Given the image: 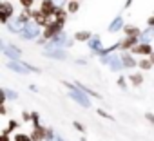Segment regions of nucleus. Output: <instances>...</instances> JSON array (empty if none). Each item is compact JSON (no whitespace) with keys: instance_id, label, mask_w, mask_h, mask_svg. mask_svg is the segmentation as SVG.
<instances>
[{"instance_id":"nucleus-1","label":"nucleus","mask_w":154,"mask_h":141,"mask_svg":"<svg viewBox=\"0 0 154 141\" xmlns=\"http://www.w3.org/2000/svg\"><path fill=\"white\" fill-rule=\"evenodd\" d=\"M63 85L69 89V96L78 103V105H82L84 109H89L91 107V100L87 98V92L82 89V87H78V85H72V83H69V82H63Z\"/></svg>"},{"instance_id":"nucleus-2","label":"nucleus","mask_w":154,"mask_h":141,"mask_svg":"<svg viewBox=\"0 0 154 141\" xmlns=\"http://www.w3.org/2000/svg\"><path fill=\"white\" fill-rule=\"evenodd\" d=\"M63 24H65V22H60V20L49 22V24L44 27V34H42V38L38 40V44H40V45H45L51 38H54L56 34H60V33L63 31Z\"/></svg>"},{"instance_id":"nucleus-3","label":"nucleus","mask_w":154,"mask_h":141,"mask_svg":"<svg viewBox=\"0 0 154 141\" xmlns=\"http://www.w3.org/2000/svg\"><path fill=\"white\" fill-rule=\"evenodd\" d=\"M100 60H102V63L103 65H109L111 67V70L112 73H116V70H122V69H125V65H123V62H122V54H107V56H100Z\"/></svg>"},{"instance_id":"nucleus-4","label":"nucleus","mask_w":154,"mask_h":141,"mask_svg":"<svg viewBox=\"0 0 154 141\" xmlns=\"http://www.w3.org/2000/svg\"><path fill=\"white\" fill-rule=\"evenodd\" d=\"M40 27H42V26H38L36 22H31V20H29V22L24 26L20 36H22L24 40H35V38L40 36Z\"/></svg>"},{"instance_id":"nucleus-5","label":"nucleus","mask_w":154,"mask_h":141,"mask_svg":"<svg viewBox=\"0 0 154 141\" xmlns=\"http://www.w3.org/2000/svg\"><path fill=\"white\" fill-rule=\"evenodd\" d=\"M0 13H2V24L6 26L15 16V6L11 4V0H2L0 2Z\"/></svg>"},{"instance_id":"nucleus-6","label":"nucleus","mask_w":154,"mask_h":141,"mask_svg":"<svg viewBox=\"0 0 154 141\" xmlns=\"http://www.w3.org/2000/svg\"><path fill=\"white\" fill-rule=\"evenodd\" d=\"M67 42H69V38H67V34L62 31L60 34H56L54 38H51L44 47H45L47 51H49V49H58V47H63V49H65V47H67Z\"/></svg>"},{"instance_id":"nucleus-7","label":"nucleus","mask_w":154,"mask_h":141,"mask_svg":"<svg viewBox=\"0 0 154 141\" xmlns=\"http://www.w3.org/2000/svg\"><path fill=\"white\" fill-rule=\"evenodd\" d=\"M0 49H2V52L9 58V60H20V49L18 47H15V45H8L4 40L0 42Z\"/></svg>"},{"instance_id":"nucleus-8","label":"nucleus","mask_w":154,"mask_h":141,"mask_svg":"<svg viewBox=\"0 0 154 141\" xmlns=\"http://www.w3.org/2000/svg\"><path fill=\"white\" fill-rule=\"evenodd\" d=\"M131 52H132V54H141V56H150L154 51H152V45H150L149 42H140L138 45H134V47L131 49Z\"/></svg>"},{"instance_id":"nucleus-9","label":"nucleus","mask_w":154,"mask_h":141,"mask_svg":"<svg viewBox=\"0 0 154 141\" xmlns=\"http://www.w3.org/2000/svg\"><path fill=\"white\" fill-rule=\"evenodd\" d=\"M31 137H33V141H45V137H47V128H45L44 125H33Z\"/></svg>"},{"instance_id":"nucleus-10","label":"nucleus","mask_w":154,"mask_h":141,"mask_svg":"<svg viewBox=\"0 0 154 141\" xmlns=\"http://www.w3.org/2000/svg\"><path fill=\"white\" fill-rule=\"evenodd\" d=\"M45 58H51V60H67V52L63 47H58V49H49L44 52Z\"/></svg>"},{"instance_id":"nucleus-11","label":"nucleus","mask_w":154,"mask_h":141,"mask_svg":"<svg viewBox=\"0 0 154 141\" xmlns=\"http://www.w3.org/2000/svg\"><path fill=\"white\" fill-rule=\"evenodd\" d=\"M138 44H140V36H125L120 42V51H131Z\"/></svg>"},{"instance_id":"nucleus-12","label":"nucleus","mask_w":154,"mask_h":141,"mask_svg":"<svg viewBox=\"0 0 154 141\" xmlns=\"http://www.w3.org/2000/svg\"><path fill=\"white\" fill-rule=\"evenodd\" d=\"M33 22H36L38 26H42V27H45L49 22H51V18L42 11V9H35L33 11Z\"/></svg>"},{"instance_id":"nucleus-13","label":"nucleus","mask_w":154,"mask_h":141,"mask_svg":"<svg viewBox=\"0 0 154 141\" xmlns=\"http://www.w3.org/2000/svg\"><path fill=\"white\" fill-rule=\"evenodd\" d=\"M40 9H42L49 18H53V15H54V11H56V4L53 2V0H42V2H40Z\"/></svg>"},{"instance_id":"nucleus-14","label":"nucleus","mask_w":154,"mask_h":141,"mask_svg":"<svg viewBox=\"0 0 154 141\" xmlns=\"http://www.w3.org/2000/svg\"><path fill=\"white\" fill-rule=\"evenodd\" d=\"M122 62H123L125 69L138 67V62L134 60V56H132V52H131V51H123V52H122Z\"/></svg>"},{"instance_id":"nucleus-15","label":"nucleus","mask_w":154,"mask_h":141,"mask_svg":"<svg viewBox=\"0 0 154 141\" xmlns=\"http://www.w3.org/2000/svg\"><path fill=\"white\" fill-rule=\"evenodd\" d=\"M87 45H89V49H91L94 54H100V51L103 49V45H102V38H100V36H94V34H93V38L87 42Z\"/></svg>"},{"instance_id":"nucleus-16","label":"nucleus","mask_w":154,"mask_h":141,"mask_svg":"<svg viewBox=\"0 0 154 141\" xmlns=\"http://www.w3.org/2000/svg\"><path fill=\"white\" fill-rule=\"evenodd\" d=\"M72 38H74L76 42H89V40L93 38V33H91V31H76V33L72 34Z\"/></svg>"},{"instance_id":"nucleus-17","label":"nucleus","mask_w":154,"mask_h":141,"mask_svg":"<svg viewBox=\"0 0 154 141\" xmlns=\"http://www.w3.org/2000/svg\"><path fill=\"white\" fill-rule=\"evenodd\" d=\"M123 27H125L123 18H122V16H116V18L111 22V26H109V33H116V31H120V29H123Z\"/></svg>"},{"instance_id":"nucleus-18","label":"nucleus","mask_w":154,"mask_h":141,"mask_svg":"<svg viewBox=\"0 0 154 141\" xmlns=\"http://www.w3.org/2000/svg\"><path fill=\"white\" fill-rule=\"evenodd\" d=\"M67 15H69V11H67V9H63L62 6H56V11H54L53 18H54V20H60V22H65Z\"/></svg>"},{"instance_id":"nucleus-19","label":"nucleus","mask_w":154,"mask_h":141,"mask_svg":"<svg viewBox=\"0 0 154 141\" xmlns=\"http://www.w3.org/2000/svg\"><path fill=\"white\" fill-rule=\"evenodd\" d=\"M129 82H131L132 87H140V85L143 83V76H141V73H131V74H129Z\"/></svg>"},{"instance_id":"nucleus-20","label":"nucleus","mask_w":154,"mask_h":141,"mask_svg":"<svg viewBox=\"0 0 154 141\" xmlns=\"http://www.w3.org/2000/svg\"><path fill=\"white\" fill-rule=\"evenodd\" d=\"M65 9L69 11V15L78 13V9H80V0H67V6H65Z\"/></svg>"},{"instance_id":"nucleus-21","label":"nucleus","mask_w":154,"mask_h":141,"mask_svg":"<svg viewBox=\"0 0 154 141\" xmlns=\"http://www.w3.org/2000/svg\"><path fill=\"white\" fill-rule=\"evenodd\" d=\"M152 36H154V27H150V26H147V29H145V31H141V36H140V42H149V44H150V40H152Z\"/></svg>"},{"instance_id":"nucleus-22","label":"nucleus","mask_w":154,"mask_h":141,"mask_svg":"<svg viewBox=\"0 0 154 141\" xmlns=\"http://www.w3.org/2000/svg\"><path fill=\"white\" fill-rule=\"evenodd\" d=\"M17 18H18L20 22L27 24V22L33 18V11H31V9H22V13H18V15H17Z\"/></svg>"},{"instance_id":"nucleus-23","label":"nucleus","mask_w":154,"mask_h":141,"mask_svg":"<svg viewBox=\"0 0 154 141\" xmlns=\"http://www.w3.org/2000/svg\"><path fill=\"white\" fill-rule=\"evenodd\" d=\"M123 31H125V34H127V36H141V31H140L136 26H129V24H125Z\"/></svg>"},{"instance_id":"nucleus-24","label":"nucleus","mask_w":154,"mask_h":141,"mask_svg":"<svg viewBox=\"0 0 154 141\" xmlns=\"http://www.w3.org/2000/svg\"><path fill=\"white\" fill-rule=\"evenodd\" d=\"M2 94H4V101L6 100H17L18 98V92L17 91H11L8 87H2Z\"/></svg>"},{"instance_id":"nucleus-25","label":"nucleus","mask_w":154,"mask_h":141,"mask_svg":"<svg viewBox=\"0 0 154 141\" xmlns=\"http://www.w3.org/2000/svg\"><path fill=\"white\" fill-rule=\"evenodd\" d=\"M138 67H140L141 70H149V69H152V67H154V63H152V60H150V58H143V60H140V62H138Z\"/></svg>"},{"instance_id":"nucleus-26","label":"nucleus","mask_w":154,"mask_h":141,"mask_svg":"<svg viewBox=\"0 0 154 141\" xmlns=\"http://www.w3.org/2000/svg\"><path fill=\"white\" fill-rule=\"evenodd\" d=\"M18 127H20V125H18V121H17V119H9L8 127H6V128H4L2 132H4V134H11V132H13L15 128H18Z\"/></svg>"},{"instance_id":"nucleus-27","label":"nucleus","mask_w":154,"mask_h":141,"mask_svg":"<svg viewBox=\"0 0 154 141\" xmlns=\"http://www.w3.org/2000/svg\"><path fill=\"white\" fill-rule=\"evenodd\" d=\"M13 141H33V137H31V134H22V132H18V134H15Z\"/></svg>"},{"instance_id":"nucleus-28","label":"nucleus","mask_w":154,"mask_h":141,"mask_svg":"<svg viewBox=\"0 0 154 141\" xmlns=\"http://www.w3.org/2000/svg\"><path fill=\"white\" fill-rule=\"evenodd\" d=\"M22 9H33V4H35V0H18Z\"/></svg>"},{"instance_id":"nucleus-29","label":"nucleus","mask_w":154,"mask_h":141,"mask_svg":"<svg viewBox=\"0 0 154 141\" xmlns=\"http://www.w3.org/2000/svg\"><path fill=\"white\" fill-rule=\"evenodd\" d=\"M31 121H33V125H40V114L38 112H31Z\"/></svg>"},{"instance_id":"nucleus-30","label":"nucleus","mask_w":154,"mask_h":141,"mask_svg":"<svg viewBox=\"0 0 154 141\" xmlns=\"http://www.w3.org/2000/svg\"><path fill=\"white\" fill-rule=\"evenodd\" d=\"M72 127H74L76 130H80V132H85V127H84L80 121H74V123H72Z\"/></svg>"},{"instance_id":"nucleus-31","label":"nucleus","mask_w":154,"mask_h":141,"mask_svg":"<svg viewBox=\"0 0 154 141\" xmlns=\"http://www.w3.org/2000/svg\"><path fill=\"white\" fill-rule=\"evenodd\" d=\"M118 87H120V89H127V80H125L123 76L118 80Z\"/></svg>"},{"instance_id":"nucleus-32","label":"nucleus","mask_w":154,"mask_h":141,"mask_svg":"<svg viewBox=\"0 0 154 141\" xmlns=\"http://www.w3.org/2000/svg\"><path fill=\"white\" fill-rule=\"evenodd\" d=\"M98 114H100L102 118H105V119H114L111 114H107V112H105V110H102V109H98Z\"/></svg>"},{"instance_id":"nucleus-33","label":"nucleus","mask_w":154,"mask_h":141,"mask_svg":"<svg viewBox=\"0 0 154 141\" xmlns=\"http://www.w3.org/2000/svg\"><path fill=\"white\" fill-rule=\"evenodd\" d=\"M22 119H24V121H31V112L24 110V112H22Z\"/></svg>"},{"instance_id":"nucleus-34","label":"nucleus","mask_w":154,"mask_h":141,"mask_svg":"<svg viewBox=\"0 0 154 141\" xmlns=\"http://www.w3.org/2000/svg\"><path fill=\"white\" fill-rule=\"evenodd\" d=\"M0 114H2V116H6V114H8V107H6V103L0 105Z\"/></svg>"},{"instance_id":"nucleus-35","label":"nucleus","mask_w":154,"mask_h":141,"mask_svg":"<svg viewBox=\"0 0 154 141\" xmlns=\"http://www.w3.org/2000/svg\"><path fill=\"white\" fill-rule=\"evenodd\" d=\"M0 141H11L9 134H4V132H2V136H0Z\"/></svg>"},{"instance_id":"nucleus-36","label":"nucleus","mask_w":154,"mask_h":141,"mask_svg":"<svg viewBox=\"0 0 154 141\" xmlns=\"http://www.w3.org/2000/svg\"><path fill=\"white\" fill-rule=\"evenodd\" d=\"M147 26L154 27V15H152V16H149V20H147Z\"/></svg>"},{"instance_id":"nucleus-37","label":"nucleus","mask_w":154,"mask_h":141,"mask_svg":"<svg viewBox=\"0 0 154 141\" xmlns=\"http://www.w3.org/2000/svg\"><path fill=\"white\" fill-rule=\"evenodd\" d=\"M147 119H149L150 123H154V114H147Z\"/></svg>"},{"instance_id":"nucleus-38","label":"nucleus","mask_w":154,"mask_h":141,"mask_svg":"<svg viewBox=\"0 0 154 141\" xmlns=\"http://www.w3.org/2000/svg\"><path fill=\"white\" fill-rule=\"evenodd\" d=\"M53 2H54V4H56V6H62V4H63V2H65V0H53Z\"/></svg>"},{"instance_id":"nucleus-39","label":"nucleus","mask_w":154,"mask_h":141,"mask_svg":"<svg viewBox=\"0 0 154 141\" xmlns=\"http://www.w3.org/2000/svg\"><path fill=\"white\" fill-rule=\"evenodd\" d=\"M131 4H132V0H125V9H129Z\"/></svg>"},{"instance_id":"nucleus-40","label":"nucleus","mask_w":154,"mask_h":141,"mask_svg":"<svg viewBox=\"0 0 154 141\" xmlns=\"http://www.w3.org/2000/svg\"><path fill=\"white\" fill-rule=\"evenodd\" d=\"M149 58H150V60H152V63H154V52H152V54H150Z\"/></svg>"},{"instance_id":"nucleus-41","label":"nucleus","mask_w":154,"mask_h":141,"mask_svg":"<svg viewBox=\"0 0 154 141\" xmlns=\"http://www.w3.org/2000/svg\"><path fill=\"white\" fill-rule=\"evenodd\" d=\"M82 141H87V139H82Z\"/></svg>"},{"instance_id":"nucleus-42","label":"nucleus","mask_w":154,"mask_h":141,"mask_svg":"<svg viewBox=\"0 0 154 141\" xmlns=\"http://www.w3.org/2000/svg\"><path fill=\"white\" fill-rule=\"evenodd\" d=\"M11 2H13V0H11Z\"/></svg>"}]
</instances>
